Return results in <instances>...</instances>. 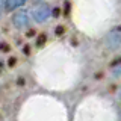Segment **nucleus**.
<instances>
[{
    "instance_id": "obj_1",
    "label": "nucleus",
    "mask_w": 121,
    "mask_h": 121,
    "mask_svg": "<svg viewBox=\"0 0 121 121\" xmlns=\"http://www.w3.org/2000/svg\"><path fill=\"white\" fill-rule=\"evenodd\" d=\"M50 15H52V9L45 3H39L38 6H35L32 9V17L36 23H44Z\"/></svg>"
},
{
    "instance_id": "obj_2",
    "label": "nucleus",
    "mask_w": 121,
    "mask_h": 121,
    "mask_svg": "<svg viewBox=\"0 0 121 121\" xmlns=\"http://www.w3.org/2000/svg\"><path fill=\"white\" fill-rule=\"evenodd\" d=\"M12 24L14 27L17 29H26L29 27L30 24V18H29V14L26 11H18L12 15Z\"/></svg>"
},
{
    "instance_id": "obj_3",
    "label": "nucleus",
    "mask_w": 121,
    "mask_h": 121,
    "mask_svg": "<svg viewBox=\"0 0 121 121\" xmlns=\"http://www.w3.org/2000/svg\"><path fill=\"white\" fill-rule=\"evenodd\" d=\"M106 44H108V47L112 48V50H115L117 47H120L121 45V30H118V29L112 30L108 35V38H106Z\"/></svg>"
},
{
    "instance_id": "obj_4",
    "label": "nucleus",
    "mask_w": 121,
    "mask_h": 121,
    "mask_svg": "<svg viewBox=\"0 0 121 121\" xmlns=\"http://www.w3.org/2000/svg\"><path fill=\"white\" fill-rule=\"evenodd\" d=\"M26 3V0H5V9L6 11H15L21 8Z\"/></svg>"
},
{
    "instance_id": "obj_5",
    "label": "nucleus",
    "mask_w": 121,
    "mask_h": 121,
    "mask_svg": "<svg viewBox=\"0 0 121 121\" xmlns=\"http://www.w3.org/2000/svg\"><path fill=\"white\" fill-rule=\"evenodd\" d=\"M3 2H5V0H0V15L3 12Z\"/></svg>"
},
{
    "instance_id": "obj_6",
    "label": "nucleus",
    "mask_w": 121,
    "mask_h": 121,
    "mask_svg": "<svg viewBox=\"0 0 121 121\" xmlns=\"http://www.w3.org/2000/svg\"><path fill=\"white\" fill-rule=\"evenodd\" d=\"M32 2H39V0H32Z\"/></svg>"
}]
</instances>
